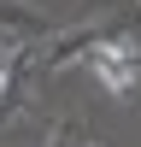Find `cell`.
<instances>
[{"label": "cell", "mask_w": 141, "mask_h": 147, "mask_svg": "<svg viewBox=\"0 0 141 147\" xmlns=\"http://www.w3.org/2000/svg\"><path fill=\"white\" fill-rule=\"evenodd\" d=\"M88 71H94V82L112 88V94H129V82L141 77L135 47H129V41H100V47H88Z\"/></svg>", "instance_id": "6da1fadb"}]
</instances>
